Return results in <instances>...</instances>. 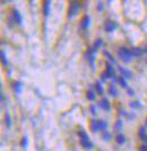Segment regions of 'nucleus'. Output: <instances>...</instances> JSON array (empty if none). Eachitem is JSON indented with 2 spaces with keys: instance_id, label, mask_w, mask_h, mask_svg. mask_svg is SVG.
<instances>
[{
  "instance_id": "aec40b11",
  "label": "nucleus",
  "mask_w": 147,
  "mask_h": 151,
  "mask_svg": "<svg viewBox=\"0 0 147 151\" xmlns=\"http://www.w3.org/2000/svg\"><path fill=\"white\" fill-rule=\"evenodd\" d=\"M91 130H92V132L94 133L96 131H100L98 125H97V120H92V122H91Z\"/></svg>"
},
{
  "instance_id": "39448f33",
  "label": "nucleus",
  "mask_w": 147,
  "mask_h": 151,
  "mask_svg": "<svg viewBox=\"0 0 147 151\" xmlns=\"http://www.w3.org/2000/svg\"><path fill=\"white\" fill-rule=\"evenodd\" d=\"M118 70L120 71V73H121V77H123L125 79H131L133 78V71L131 70L127 69V68H123L121 65H118Z\"/></svg>"
},
{
  "instance_id": "2eb2a0df",
  "label": "nucleus",
  "mask_w": 147,
  "mask_h": 151,
  "mask_svg": "<svg viewBox=\"0 0 147 151\" xmlns=\"http://www.w3.org/2000/svg\"><path fill=\"white\" fill-rule=\"evenodd\" d=\"M130 52H131L133 58H139L141 54H143V51H141L140 49H137V47H133V49L130 50Z\"/></svg>"
},
{
  "instance_id": "f3484780",
  "label": "nucleus",
  "mask_w": 147,
  "mask_h": 151,
  "mask_svg": "<svg viewBox=\"0 0 147 151\" xmlns=\"http://www.w3.org/2000/svg\"><path fill=\"white\" fill-rule=\"evenodd\" d=\"M95 89H96V91H97V94L98 95H104V89H103V86H102V83L100 81H96L95 82Z\"/></svg>"
},
{
  "instance_id": "423d86ee",
  "label": "nucleus",
  "mask_w": 147,
  "mask_h": 151,
  "mask_svg": "<svg viewBox=\"0 0 147 151\" xmlns=\"http://www.w3.org/2000/svg\"><path fill=\"white\" fill-rule=\"evenodd\" d=\"M115 28H117V23L110 20V19L104 22V29L108 33H112L113 31H115Z\"/></svg>"
},
{
  "instance_id": "6e6552de",
  "label": "nucleus",
  "mask_w": 147,
  "mask_h": 151,
  "mask_svg": "<svg viewBox=\"0 0 147 151\" xmlns=\"http://www.w3.org/2000/svg\"><path fill=\"white\" fill-rule=\"evenodd\" d=\"M13 19L15 23H17L18 25H22L23 18H22V15H20V13H19L17 9H14L13 10Z\"/></svg>"
},
{
  "instance_id": "72a5a7b5",
  "label": "nucleus",
  "mask_w": 147,
  "mask_h": 151,
  "mask_svg": "<svg viewBox=\"0 0 147 151\" xmlns=\"http://www.w3.org/2000/svg\"><path fill=\"white\" fill-rule=\"evenodd\" d=\"M139 151H147V145H143L139 148Z\"/></svg>"
},
{
  "instance_id": "f257e3e1",
  "label": "nucleus",
  "mask_w": 147,
  "mask_h": 151,
  "mask_svg": "<svg viewBox=\"0 0 147 151\" xmlns=\"http://www.w3.org/2000/svg\"><path fill=\"white\" fill-rule=\"evenodd\" d=\"M118 57H119L120 60H122L123 62H126V63L131 62V60H133L131 52H130V50L127 49L126 46L119 47V50H118Z\"/></svg>"
},
{
  "instance_id": "cd10ccee",
  "label": "nucleus",
  "mask_w": 147,
  "mask_h": 151,
  "mask_svg": "<svg viewBox=\"0 0 147 151\" xmlns=\"http://www.w3.org/2000/svg\"><path fill=\"white\" fill-rule=\"evenodd\" d=\"M1 61H2V64L4 65H8V59H7L6 52L5 51H1Z\"/></svg>"
},
{
  "instance_id": "c85d7f7f",
  "label": "nucleus",
  "mask_w": 147,
  "mask_h": 151,
  "mask_svg": "<svg viewBox=\"0 0 147 151\" xmlns=\"http://www.w3.org/2000/svg\"><path fill=\"white\" fill-rule=\"evenodd\" d=\"M27 145H28V138H27V137H23V138H22V141H20V147H22L23 149H25Z\"/></svg>"
},
{
  "instance_id": "473e14b6",
  "label": "nucleus",
  "mask_w": 147,
  "mask_h": 151,
  "mask_svg": "<svg viewBox=\"0 0 147 151\" xmlns=\"http://www.w3.org/2000/svg\"><path fill=\"white\" fill-rule=\"evenodd\" d=\"M127 91H128V95H129V96H134V95H135V90H133L131 88L127 89Z\"/></svg>"
},
{
  "instance_id": "0eeeda50",
  "label": "nucleus",
  "mask_w": 147,
  "mask_h": 151,
  "mask_svg": "<svg viewBox=\"0 0 147 151\" xmlns=\"http://www.w3.org/2000/svg\"><path fill=\"white\" fill-rule=\"evenodd\" d=\"M98 106L101 107L102 109H104V111H106V112L111 111V104H110L109 99L106 97H103L102 99L98 101Z\"/></svg>"
},
{
  "instance_id": "f8f14e48",
  "label": "nucleus",
  "mask_w": 147,
  "mask_h": 151,
  "mask_svg": "<svg viewBox=\"0 0 147 151\" xmlns=\"http://www.w3.org/2000/svg\"><path fill=\"white\" fill-rule=\"evenodd\" d=\"M108 91H109V94L111 95L112 97H118V95H119V91H118V89L115 88V86L113 85V83L109 86V89H108Z\"/></svg>"
},
{
  "instance_id": "393cba45",
  "label": "nucleus",
  "mask_w": 147,
  "mask_h": 151,
  "mask_svg": "<svg viewBox=\"0 0 147 151\" xmlns=\"http://www.w3.org/2000/svg\"><path fill=\"white\" fill-rule=\"evenodd\" d=\"M102 45H103V41L101 40V38H97V40H96L95 42H94V45H93V49H94V50L96 51L97 49H100V47H101Z\"/></svg>"
},
{
  "instance_id": "20e7f679",
  "label": "nucleus",
  "mask_w": 147,
  "mask_h": 151,
  "mask_svg": "<svg viewBox=\"0 0 147 151\" xmlns=\"http://www.w3.org/2000/svg\"><path fill=\"white\" fill-rule=\"evenodd\" d=\"M95 52L96 51L93 47H91V49H88V50L85 52V55H84L93 69H94V62H95Z\"/></svg>"
},
{
  "instance_id": "a878e982",
  "label": "nucleus",
  "mask_w": 147,
  "mask_h": 151,
  "mask_svg": "<svg viewBox=\"0 0 147 151\" xmlns=\"http://www.w3.org/2000/svg\"><path fill=\"white\" fill-rule=\"evenodd\" d=\"M103 54H104L105 57L108 58V59H109V60H110V61H111L112 63H114V64H117V61H115V59L113 58V55H112V54H111L110 52H108V51H104V52H103Z\"/></svg>"
},
{
  "instance_id": "1a4fd4ad",
  "label": "nucleus",
  "mask_w": 147,
  "mask_h": 151,
  "mask_svg": "<svg viewBox=\"0 0 147 151\" xmlns=\"http://www.w3.org/2000/svg\"><path fill=\"white\" fill-rule=\"evenodd\" d=\"M90 24H91V18L88 16H84L83 18H82V20H80V27L83 29H87L90 27Z\"/></svg>"
},
{
  "instance_id": "ddd939ff",
  "label": "nucleus",
  "mask_w": 147,
  "mask_h": 151,
  "mask_svg": "<svg viewBox=\"0 0 147 151\" xmlns=\"http://www.w3.org/2000/svg\"><path fill=\"white\" fill-rule=\"evenodd\" d=\"M97 125H98V129L103 131V132H105L106 130H108V123L105 122V121L103 120H97Z\"/></svg>"
},
{
  "instance_id": "c9c22d12",
  "label": "nucleus",
  "mask_w": 147,
  "mask_h": 151,
  "mask_svg": "<svg viewBox=\"0 0 147 151\" xmlns=\"http://www.w3.org/2000/svg\"><path fill=\"white\" fill-rule=\"evenodd\" d=\"M144 141H145V142H147V137L145 138V140H144Z\"/></svg>"
},
{
  "instance_id": "a211bd4d",
  "label": "nucleus",
  "mask_w": 147,
  "mask_h": 151,
  "mask_svg": "<svg viewBox=\"0 0 147 151\" xmlns=\"http://www.w3.org/2000/svg\"><path fill=\"white\" fill-rule=\"evenodd\" d=\"M113 127H114L115 131H118V132H121V131H122V127H123V122H122L121 120H118L114 123Z\"/></svg>"
},
{
  "instance_id": "5701e85b",
  "label": "nucleus",
  "mask_w": 147,
  "mask_h": 151,
  "mask_svg": "<svg viewBox=\"0 0 147 151\" xmlns=\"http://www.w3.org/2000/svg\"><path fill=\"white\" fill-rule=\"evenodd\" d=\"M5 123H6L7 127H10L12 126V117H10V114L7 112L5 114Z\"/></svg>"
},
{
  "instance_id": "9d476101",
  "label": "nucleus",
  "mask_w": 147,
  "mask_h": 151,
  "mask_svg": "<svg viewBox=\"0 0 147 151\" xmlns=\"http://www.w3.org/2000/svg\"><path fill=\"white\" fill-rule=\"evenodd\" d=\"M43 14L44 16H49L50 14V9H51V1L46 0V1H43Z\"/></svg>"
},
{
  "instance_id": "e433bc0d",
  "label": "nucleus",
  "mask_w": 147,
  "mask_h": 151,
  "mask_svg": "<svg viewBox=\"0 0 147 151\" xmlns=\"http://www.w3.org/2000/svg\"><path fill=\"white\" fill-rule=\"evenodd\" d=\"M146 126H147V117H146Z\"/></svg>"
},
{
  "instance_id": "dca6fc26",
  "label": "nucleus",
  "mask_w": 147,
  "mask_h": 151,
  "mask_svg": "<svg viewBox=\"0 0 147 151\" xmlns=\"http://www.w3.org/2000/svg\"><path fill=\"white\" fill-rule=\"evenodd\" d=\"M118 83H120V86H121L122 88L129 89V86H128V83H127V81H126V79H125L123 77H121V76L118 78Z\"/></svg>"
},
{
  "instance_id": "6ab92c4d",
  "label": "nucleus",
  "mask_w": 147,
  "mask_h": 151,
  "mask_svg": "<svg viewBox=\"0 0 147 151\" xmlns=\"http://www.w3.org/2000/svg\"><path fill=\"white\" fill-rule=\"evenodd\" d=\"M105 67H106V71H108V72L110 73V76H111V79H113V78H114V70H113V68H112L111 63L106 62Z\"/></svg>"
},
{
  "instance_id": "4468645a",
  "label": "nucleus",
  "mask_w": 147,
  "mask_h": 151,
  "mask_svg": "<svg viewBox=\"0 0 147 151\" xmlns=\"http://www.w3.org/2000/svg\"><path fill=\"white\" fill-rule=\"evenodd\" d=\"M115 141H117L118 145H125V143H126V137H125L122 133H119V134L115 137Z\"/></svg>"
},
{
  "instance_id": "4be33fe9",
  "label": "nucleus",
  "mask_w": 147,
  "mask_h": 151,
  "mask_svg": "<svg viewBox=\"0 0 147 151\" xmlns=\"http://www.w3.org/2000/svg\"><path fill=\"white\" fill-rule=\"evenodd\" d=\"M138 135H139V138H140L141 140H145V138L147 137L146 129L140 126V127H139V131H138Z\"/></svg>"
},
{
  "instance_id": "7c9ffc66",
  "label": "nucleus",
  "mask_w": 147,
  "mask_h": 151,
  "mask_svg": "<svg viewBox=\"0 0 147 151\" xmlns=\"http://www.w3.org/2000/svg\"><path fill=\"white\" fill-rule=\"evenodd\" d=\"M103 7H104L103 2H102V1H100V2L97 4V6H96V9H97L98 12H102V10H103Z\"/></svg>"
},
{
  "instance_id": "f704fd0d",
  "label": "nucleus",
  "mask_w": 147,
  "mask_h": 151,
  "mask_svg": "<svg viewBox=\"0 0 147 151\" xmlns=\"http://www.w3.org/2000/svg\"><path fill=\"white\" fill-rule=\"evenodd\" d=\"M144 51H145V52L147 53V45H146V47H145V50H144Z\"/></svg>"
},
{
  "instance_id": "2f4dec72",
  "label": "nucleus",
  "mask_w": 147,
  "mask_h": 151,
  "mask_svg": "<svg viewBox=\"0 0 147 151\" xmlns=\"http://www.w3.org/2000/svg\"><path fill=\"white\" fill-rule=\"evenodd\" d=\"M91 112H92V114H93V115H96L97 111H96V106H95V105H91Z\"/></svg>"
},
{
  "instance_id": "bb28decb",
  "label": "nucleus",
  "mask_w": 147,
  "mask_h": 151,
  "mask_svg": "<svg viewBox=\"0 0 147 151\" xmlns=\"http://www.w3.org/2000/svg\"><path fill=\"white\" fill-rule=\"evenodd\" d=\"M129 106L135 109V108H140L141 104H140V101H130V103H129Z\"/></svg>"
},
{
  "instance_id": "f03ea898",
  "label": "nucleus",
  "mask_w": 147,
  "mask_h": 151,
  "mask_svg": "<svg viewBox=\"0 0 147 151\" xmlns=\"http://www.w3.org/2000/svg\"><path fill=\"white\" fill-rule=\"evenodd\" d=\"M78 137L80 139V145H82V147H83L84 149H92L93 148V143L91 142L90 137H88V134L85 132V131L80 130L78 132Z\"/></svg>"
},
{
  "instance_id": "b1692460",
  "label": "nucleus",
  "mask_w": 147,
  "mask_h": 151,
  "mask_svg": "<svg viewBox=\"0 0 147 151\" xmlns=\"http://www.w3.org/2000/svg\"><path fill=\"white\" fill-rule=\"evenodd\" d=\"M109 78H111V76H110V73L106 70L103 71L102 73H101V80H102V82H106V80H108Z\"/></svg>"
},
{
  "instance_id": "9b49d317",
  "label": "nucleus",
  "mask_w": 147,
  "mask_h": 151,
  "mask_svg": "<svg viewBox=\"0 0 147 151\" xmlns=\"http://www.w3.org/2000/svg\"><path fill=\"white\" fill-rule=\"evenodd\" d=\"M13 90L16 94H20L23 91V85L20 81H14L13 82Z\"/></svg>"
},
{
  "instance_id": "7ed1b4c3",
  "label": "nucleus",
  "mask_w": 147,
  "mask_h": 151,
  "mask_svg": "<svg viewBox=\"0 0 147 151\" xmlns=\"http://www.w3.org/2000/svg\"><path fill=\"white\" fill-rule=\"evenodd\" d=\"M79 10H80V4L79 2H76V1H72L69 4V7H68V14H67V16H68V18H74V17H76L78 13H79Z\"/></svg>"
},
{
  "instance_id": "412c9836",
  "label": "nucleus",
  "mask_w": 147,
  "mask_h": 151,
  "mask_svg": "<svg viewBox=\"0 0 147 151\" xmlns=\"http://www.w3.org/2000/svg\"><path fill=\"white\" fill-rule=\"evenodd\" d=\"M101 138H102L103 141H106V142H109V141H111V139H112V135H111V133H110V132L105 131V132L102 133Z\"/></svg>"
},
{
  "instance_id": "c756f323",
  "label": "nucleus",
  "mask_w": 147,
  "mask_h": 151,
  "mask_svg": "<svg viewBox=\"0 0 147 151\" xmlns=\"http://www.w3.org/2000/svg\"><path fill=\"white\" fill-rule=\"evenodd\" d=\"M86 97H87V99H88V101H95V94H94V91H92V90L87 91Z\"/></svg>"
}]
</instances>
